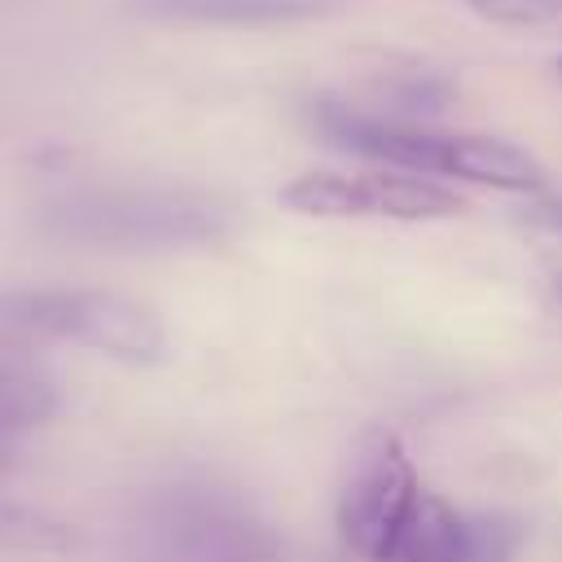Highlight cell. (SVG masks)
I'll return each mask as SVG.
<instances>
[{
	"instance_id": "2e32d148",
	"label": "cell",
	"mask_w": 562,
	"mask_h": 562,
	"mask_svg": "<svg viewBox=\"0 0 562 562\" xmlns=\"http://www.w3.org/2000/svg\"><path fill=\"white\" fill-rule=\"evenodd\" d=\"M558 294H562V285H558Z\"/></svg>"
},
{
	"instance_id": "30bf717a",
	"label": "cell",
	"mask_w": 562,
	"mask_h": 562,
	"mask_svg": "<svg viewBox=\"0 0 562 562\" xmlns=\"http://www.w3.org/2000/svg\"><path fill=\"white\" fill-rule=\"evenodd\" d=\"M79 531L35 505L0 501V549L4 553H70Z\"/></svg>"
},
{
	"instance_id": "5b68a950",
	"label": "cell",
	"mask_w": 562,
	"mask_h": 562,
	"mask_svg": "<svg viewBox=\"0 0 562 562\" xmlns=\"http://www.w3.org/2000/svg\"><path fill=\"white\" fill-rule=\"evenodd\" d=\"M422 496V479L413 470V457L395 430H369L351 461L338 492V536L342 544L373 562L382 544L395 536V527L408 518L413 501Z\"/></svg>"
},
{
	"instance_id": "9a60e30c",
	"label": "cell",
	"mask_w": 562,
	"mask_h": 562,
	"mask_svg": "<svg viewBox=\"0 0 562 562\" xmlns=\"http://www.w3.org/2000/svg\"><path fill=\"white\" fill-rule=\"evenodd\" d=\"M558 75H562V61H558Z\"/></svg>"
},
{
	"instance_id": "7a4b0ae2",
	"label": "cell",
	"mask_w": 562,
	"mask_h": 562,
	"mask_svg": "<svg viewBox=\"0 0 562 562\" xmlns=\"http://www.w3.org/2000/svg\"><path fill=\"white\" fill-rule=\"evenodd\" d=\"M312 123L321 127V136L329 145L378 158V162L413 171V176H448V180H470V184H487L501 193H540L549 184L544 167L527 149L501 140V136L391 123V119L347 110L338 101H321L312 110Z\"/></svg>"
},
{
	"instance_id": "8992f818",
	"label": "cell",
	"mask_w": 562,
	"mask_h": 562,
	"mask_svg": "<svg viewBox=\"0 0 562 562\" xmlns=\"http://www.w3.org/2000/svg\"><path fill=\"white\" fill-rule=\"evenodd\" d=\"M167 562H277V540L241 505L220 496H193L158 522Z\"/></svg>"
},
{
	"instance_id": "4fadbf2b",
	"label": "cell",
	"mask_w": 562,
	"mask_h": 562,
	"mask_svg": "<svg viewBox=\"0 0 562 562\" xmlns=\"http://www.w3.org/2000/svg\"><path fill=\"white\" fill-rule=\"evenodd\" d=\"M18 461H22V443H18V435L0 430V479H4L9 470H18Z\"/></svg>"
},
{
	"instance_id": "5bb4252c",
	"label": "cell",
	"mask_w": 562,
	"mask_h": 562,
	"mask_svg": "<svg viewBox=\"0 0 562 562\" xmlns=\"http://www.w3.org/2000/svg\"><path fill=\"white\" fill-rule=\"evenodd\" d=\"M531 220L544 224V228H562V202H544V206H536Z\"/></svg>"
},
{
	"instance_id": "9c48e42d",
	"label": "cell",
	"mask_w": 562,
	"mask_h": 562,
	"mask_svg": "<svg viewBox=\"0 0 562 562\" xmlns=\"http://www.w3.org/2000/svg\"><path fill=\"white\" fill-rule=\"evenodd\" d=\"M61 408V391L48 373L35 364L0 351V430L26 435L35 426H48Z\"/></svg>"
},
{
	"instance_id": "52a82bcc",
	"label": "cell",
	"mask_w": 562,
	"mask_h": 562,
	"mask_svg": "<svg viewBox=\"0 0 562 562\" xmlns=\"http://www.w3.org/2000/svg\"><path fill=\"white\" fill-rule=\"evenodd\" d=\"M373 562H474L470 518L457 514L439 492L422 487L408 518L395 527Z\"/></svg>"
},
{
	"instance_id": "8fae6325",
	"label": "cell",
	"mask_w": 562,
	"mask_h": 562,
	"mask_svg": "<svg viewBox=\"0 0 562 562\" xmlns=\"http://www.w3.org/2000/svg\"><path fill=\"white\" fill-rule=\"evenodd\" d=\"M470 544L474 562H509L522 544V527L509 514H479L470 518Z\"/></svg>"
},
{
	"instance_id": "ba28073f",
	"label": "cell",
	"mask_w": 562,
	"mask_h": 562,
	"mask_svg": "<svg viewBox=\"0 0 562 562\" xmlns=\"http://www.w3.org/2000/svg\"><path fill=\"white\" fill-rule=\"evenodd\" d=\"M334 0H136L140 13L167 22H211V26H272L325 13Z\"/></svg>"
},
{
	"instance_id": "3957f363",
	"label": "cell",
	"mask_w": 562,
	"mask_h": 562,
	"mask_svg": "<svg viewBox=\"0 0 562 562\" xmlns=\"http://www.w3.org/2000/svg\"><path fill=\"white\" fill-rule=\"evenodd\" d=\"M44 342H79L119 364L167 360L162 316L132 294L97 285L0 290V351L18 356Z\"/></svg>"
},
{
	"instance_id": "6da1fadb",
	"label": "cell",
	"mask_w": 562,
	"mask_h": 562,
	"mask_svg": "<svg viewBox=\"0 0 562 562\" xmlns=\"http://www.w3.org/2000/svg\"><path fill=\"white\" fill-rule=\"evenodd\" d=\"M40 228L92 250H193L237 233V206L184 184H97L48 198Z\"/></svg>"
},
{
	"instance_id": "277c9868",
	"label": "cell",
	"mask_w": 562,
	"mask_h": 562,
	"mask_svg": "<svg viewBox=\"0 0 562 562\" xmlns=\"http://www.w3.org/2000/svg\"><path fill=\"white\" fill-rule=\"evenodd\" d=\"M281 206L312 220H452L465 202L413 171H307L281 189Z\"/></svg>"
},
{
	"instance_id": "7c38bea8",
	"label": "cell",
	"mask_w": 562,
	"mask_h": 562,
	"mask_svg": "<svg viewBox=\"0 0 562 562\" xmlns=\"http://www.w3.org/2000/svg\"><path fill=\"white\" fill-rule=\"evenodd\" d=\"M465 4L496 26H553V22H562V0H465Z\"/></svg>"
}]
</instances>
